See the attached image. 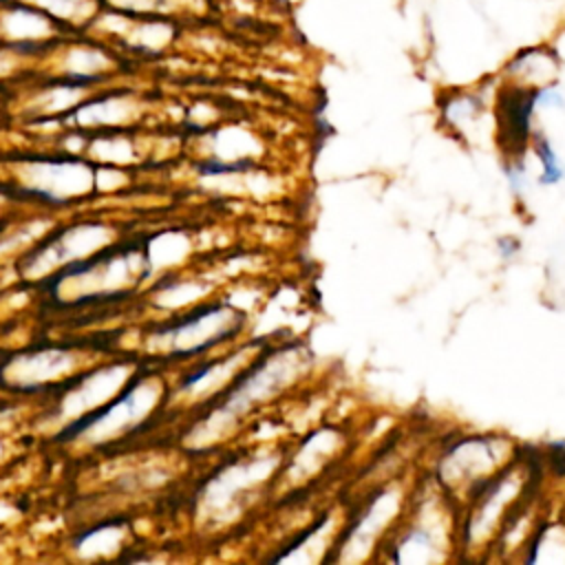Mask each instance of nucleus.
<instances>
[{"label": "nucleus", "instance_id": "2", "mask_svg": "<svg viewBox=\"0 0 565 565\" xmlns=\"http://www.w3.org/2000/svg\"><path fill=\"white\" fill-rule=\"evenodd\" d=\"M536 150H539V159H541V163H543L541 183H543V185L558 183V181L563 179L565 170H563V166H561V161H558L556 152L552 150V146H550L545 139H541V143L536 146Z\"/></svg>", "mask_w": 565, "mask_h": 565}, {"label": "nucleus", "instance_id": "3", "mask_svg": "<svg viewBox=\"0 0 565 565\" xmlns=\"http://www.w3.org/2000/svg\"><path fill=\"white\" fill-rule=\"evenodd\" d=\"M4 2H11V0H0V4H4Z\"/></svg>", "mask_w": 565, "mask_h": 565}, {"label": "nucleus", "instance_id": "1", "mask_svg": "<svg viewBox=\"0 0 565 565\" xmlns=\"http://www.w3.org/2000/svg\"><path fill=\"white\" fill-rule=\"evenodd\" d=\"M51 20H55L62 29H84L90 24L102 11V0H22Z\"/></svg>", "mask_w": 565, "mask_h": 565}]
</instances>
